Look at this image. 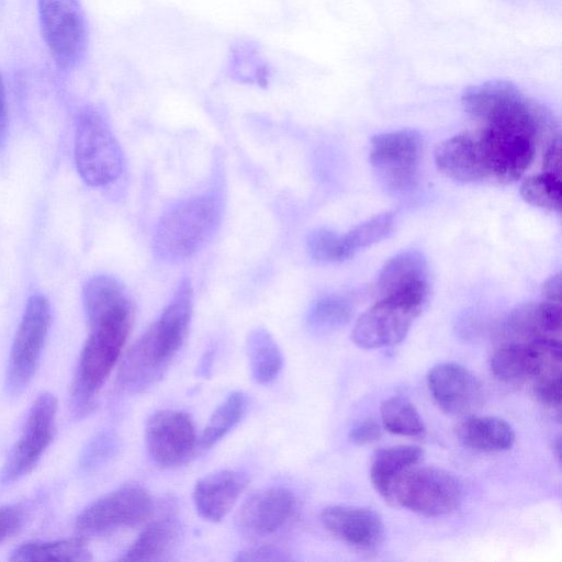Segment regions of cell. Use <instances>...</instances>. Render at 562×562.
Returning a JSON list of instances; mask_svg holds the SVG:
<instances>
[{"label": "cell", "instance_id": "obj_3", "mask_svg": "<svg viewBox=\"0 0 562 562\" xmlns=\"http://www.w3.org/2000/svg\"><path fill=\"white\" fill-rule=\"evenodd\" d=\"M193 310V291L183 279L160 316L139 336L124 355L117 386L139 393L158 382L181 348Z\"/></svg>", "mask_w": 562, "mask_h": 562}, {"label": "cell", "instance_id": "obj_38", "mask_svg": "<svg viewBox=\"0 0 562 562\" xmlns=\"http://www.w3.org/2000/svg\"><path fill=\"white\" fill-rule=\"evenodd\" d=\"M8 134V105L5 89L0 75V151L3 148Z\"/></svg>", "mask_w": 562, "mask_h": 562}, {"label": "cell", "instance_id": "obj_35", "mask_svg": "<svg viewBox=\"0 0 562 562\" xmlns=\"http://www.w3.org/2000/svg\"><path fill=\"white\" fill-rule=\"evenodd\" d=\"M561 375L539 378L532 381V391L537 400L552 409L561 406Z\"/></svg>", "mask_w": 562, "mask_h": 562}, {"label": "cell", "instance_id": "obj_27", "mask_svg": "<svg viewBox=\"0 0 562 562\" xmlns=\"http://www.w3.org/2000/svg\"><path fill=\"white\" fill-rule=\"evenodd\" d=\"M248 405L241 391L232 392L214 411L201 436V446L210 448L222 440L241 419Z\"/></svg>", "mask_w": 562, "mask_h": 562}, {"label": "cell", "instance_id": "obj_6", "mask_svg": "<svg viewBox=\"0 0 562 562\" xmlns=\"http://www.w3.org/2000/svg\"><path fill=\"white\" fill-rule=\"evenodd\" d=\"M52 324V307L42 294L30 296L14 335L7 374L5 390L21 394L34 378Z\"/></svg>", "mask_w": 562, "mask_h": 562}, {"label": "cell", "instance_id": "obj_31", "mask_svg": "<svg viewBox=\"0 0 562 562\" xmlns=\"http://www.w3.org/2000/svg\"><path fill=\"white\" fill-rule=\"evenodd\" d=\"M229 63L232 74L241 80H257L261 83L269 75L257 46L250 42H241L235 46Z\"/></svg>", "mask_w": 562, "mask_h": 562}, {"label": "cell", "instance_id": "obj_28", "mask_svg": "<svg viewBox=\"0 0 562 562\" xmlns=\"http://www.w3.org/2000/svg\"><path fill=\"white\" fill-rule=\"evenodd\" d=\"M352 315V304L340 295H326L311 306L306 324L313 331L327 333L346 324Z\"/></svg>", "mask_w": 562, "mask_h": 562}, {"label": "cell", "instance_id": "obj_10", "mask_svg": "<svg viewBox=\"0 0 562 562\" xmlns=\"http://www.w3.org/2000/svg\"><path fill=\"white\" fill-rule=\"evenodd\" d=\"M57 400L48 392L33 402L22 432L0 471V483L11 484L29 474L38 463L55 434Z\"/></svg>", "mask_w": 562, "mask_h": 562}, {"label": "cell", "instance_id": "obj_17", "mask_svg": "<svg viewBox=\"0 0 562 562\" xmlns=\"http://www.w3.org/2000/svg\"><path fill=\"white\" fill-rule=\"evenodd\" d=\"M319 520L331 536L360 551H373L383 541L382 519L371 508L330 505L322 510Z\"/></svg>", "mask_w": 562, "mask_h": 562}, {"label": "cell", "instance_id": "obj_5", "mask_svg": "<svg viewBox=\"0 0 562 562\" xmlns=\"http://www.w3.org/2000/svg\"><path fill=\"white\" fill-rule=\"evenodd\" d=\"M74 157L80 178L90 187L114 182L123 171V153L108 121L94 108L78 116Z\"/></svg>", "mask_w": 562, "mask_h": 562}, {"label": "cell", "instance_id": "obj_32", "mask_svg": "<svg viewBox=\"0 0 562 562\" xmlns=\"http://www.w3.org/2000/svg\"><path fill=\"white\" fill-rule=\"evenodd\" d=\"M120 447L117 436L112 431L95 434L81 451L79 464L86 471H92L110 461Z\"/></svg>", "mask_w": 562, "mask_h": 562}, {"label": "cell", "instance_id": "obj_7", "mask_svg": "<svg viewBox=\"0 0 562 562\" xmlns=\"http://www.w3.org/2000/svg\"><path fill=\"white\" fill-rule=\"evenodd\" d=\"M153 508L147 490L125 484L87 505L76 518V531L86 539L109 536L144 522Z\"/></svg>", "mask_w": 562, "mask_h": 562}, {"label": "cell", "instance_id": "obj_12", "mask_svg": "<svg viewBox=\"0 0 562 562\" xmlns=\"http://www.w3.org/2000/svg\"><path fill=\"white\" fill-rule=\"evenodd\" d=\"M294 494L283 486H269L250 494L235 516L240 535L251 540L272 537L283 530L296 512Z\"/></svg>", "mask_w": 562, "mask_h": 562}, {"label": "cell", "instance_id": "obj_20", "mask_svg": "<svg viewBox=\"0 0 562 562\" xmlns=\"http://www.w3.org/2000/svg\"><path fill=\"white\" fill-rule=\"evenodd\" d=\"M423 457L418 446H395L379 450L373 457L370 468V480L374 490L391 503L392 491L409 469L417 465Z\"/></svg>", "mask_w": 562, "mask_h": 562}, {"label": "cell", "instance_id": "obj_26", "mask_svg": "<svg viewBox=\"0 0 562 562\" xmlns=\"http://www.w3.org/2000/svg\"><path fill=\"white\" fill-rule=\"evenodd\" d=\"M383 427L395 435L423 438L425 424L415 406L403 396L384 400L380 407Z\"/></svg>", "mask_w": 562, "mask_h": 562}, {"label": "cell", "instance_id": "obj_39", "mask_svg": "<svg viewBox=\"0 0 562 562\" xmlns=\"http://www.w3.org/2000/svg\"><path fill=\"white\" fill-rule=\"evenodd\" d=\"M561 277L557 273L550 277L542 285V293L547 301L560 303Z\"/></svg>", "mask_w": 562, "mask_h": 562}, {"label": "cell", "instance_id": "obj_30", "mask_svg": "<svg viewBox=\"0 0 562 562\" xmlns=\"http://www.w3.org/2000/svg\"><path fill=\"white\" fill-rule=\"evenodd\" d=\"M393 226V213L385 212L366 221L341 236L347 259L358 249L384 239L392 232Z\"/></svg>", "mask_w": 562, "mask_h": 562}, {"label": "cell", "instance_id": "obj_40", "mask_svg": "<svg viewBox=\"0 0 562 562\" xmlns=\"http://www.w3.org/2000/svg\"><path fill=\"white\" fill-rule=\"evenodd\" d=\"M553 446L557 450V457L560 459V447H561L560 437L557 438L555 443Z\"/></svg>", "mask_w": 562, "mask_h": 562}, {"label": "cell", "instance_id": "obj_1", "mask_svg": "<svg viewBox=\"0 0 562 562\" xmlns=\"http://www.w3.org/2000/svg\"><path fill=\"white\" fill-rule=\"evenodd\" d=\"M467 114L480 125V144L490 178L518 180L528 169L537 142L559 135L552 113L508 80H490L462 94Z\"/></svg>", "mask_w": 562, "mask_h": 562}, {"label": "cell", "instance_id": "obj_14", "mask_svg": "<svg viewBox=\"0 0 562 562\" xmlns=\"http://www.w3.org/2000/svg\"><path fill=\"white\" fill-rule=\"evenodd\" d=\"M196 432L189 414L179 409H160L149 416L145 441L153 460L161 467L186 463L194 453Z\"/></svg>", "mask_w": 562, "mask_h": 562}, {"label": "cell", "instance_id": "obj_9", "mask_svg": "<svg viewBox=\"0 0 562 562\" xmlns=\"http://www.w3.org/2000/svg\"><path fill=\"white\" fill-rule=\"evenodd\" d=\"M40 19L46 45L58 68L68 70L82 59L88 31L78 0H38Z\"/></svg>", "mask_w": 562, "mask_h": 562}, {"label": "cell", "instance_id": "obj_8", "mask_svg": "<svg viewBox=\"0 0 562 562\" xmlns=\"http://www.w3.org/2000/svg\"><path fill=\"white\" fill-rule=\"evenodd\" d=\"M459 480L448 471L432 467L409 469L395 484L391 503L428 517L454 510L461 501Z\"/></svg>", "mask_w": 562, "mask_h": 562}, {"label": "cell", "instance_id": "obj_19", "mask_svg": "<svg viewBox=\"0 0 562 562\" xmlns=\"http://www.w3.org/2000/svg\"><path fill=\"white\" fill-rule=\"evenodd\" d=\"M437 168L446 177L460 182L490 178L476 137L463 133L440 143L435 150Z\"/></svg>", "mask_w": 562, "mask_h": 562}, {"label": "cell", "instance_id": "obj_2", "mask_svg": "<svg viewBox=\"0 0 562 562\" xmlns=\"http://www.w3.org/2000/svg\"><path fill=\"white\" fill-rule=\"evenodd\" d=\"M82 299L89 334L70 386V413L75 419L95 408L98 393L119 362L133 323L131 301L114 277L90 278L83 285Z\"/></svg>", "mask_w": 562, "mask_h": 562}, {"label": "cell", "instance_id": "obj_25", "mask_svg": "<svg viewBox=\"0 0 562 562\" xmlns=\"http://www.w3.org/2000/svg\"><path fill=\"white\" fill-rule=\"evenodd\" d=\"M246 346L254 380L260 384L273 381L283 367V356L271 334L262 327L254 328Z\"/></svg>", "mask_w": 562, "mask_h": 562}, {"label": "cell", "instance_id": "obj_24", "mask_svg": "<svg viewBox=\"0 0 562 562\" xmlns=\"http://www.w3.org/2000/svg\"><path fill=\"white\" fill-rule=\"evenodd\" d=\"M92 559L87 539L76 537L52 541L29 540L12 550L10 561H66L81 562Z\"/></svg>", "mask_w": 562, "mask_h": 562}, {"label": "cell", "instance_id": "obj_34", "mask_svg": "<svg viewBox=\"0 0 562 562\" xmlns=\"http://www.w3.org/2000/svg\"><path fill=\"white\" fill-rule=\"evenodd\" d=\"M31 514V506L25 503L0 506V543L13 537L24 527Z\"/></svg>", "mask_w": 562, "mask_h": 562}, {"label": "cell", "instance_id": "obj_18", "mask_svg": "<svg viewBox=\"0 0 562 562\" xmlns=\"http://www.w3.org/2000/svg\"><path fill=\"white\" fill-rule=\"evenodd\" d=\"M248 485L247 475L237 470H218L201 477L192 498L199 515L209 521L222 520Z\"/></svg>", "mask_w": 562, "mask_h": 562}, {"label": "cell", "instance_id": "obj_4", "mask_svg": "<svg viewBox=\"0 0 562 562\" xmlns=\"http://www.w3.org/2000/svg\"><path fill=\"white\" fill-rule=\"evenodd\" d=\"M223 207L218 191L192 196L170 207L155 229V256L170 263L193 256L214 236L222 221Z\"/></svg>", "mask_w": 562, "mask_h": 562}, {"label": "cell", "instance_id": "obj_11", "mask_svg": "<svg viewBox=\"0 0 562 562\" xmlns=\"http://www.w3.org/2000/svg\"><path fill=\"white\" fill-rule=\"evenodd\" d=\"M422 149V138L412 130L372 137L370 162L390 192L404 193L413 189L418 176Z\"/></svg>", "mask_w": 562, "mask_h": 562}, {"label": "cell", "instance_id": "obj_29", "mask_svg": "<svg viewBox=\"0 0 562 562\" xmlns=\"http://www.w3.org/2000/svg\"><path fill=\"white\" fill-rule=\"evenodd\" d=\"M561 178L544 172L524 180L520 187L522 199L537 207L560 213L561 211Z\"/></svg>", "mask_w": 562, "mask_h": 562}, {"label": "cell", "instance_id": "obj_23", "mask_svg": "<svg viewBox=\"0 0 562 562\" xmlns=\"http://www.w3.org/2000/svg\"><path fill=\"white\" fill-rule=\"evenodd\" d=\"M490 369L496 380L509 386L531 381L536 370L532 341H502L490 357Z\"/></svg>", "mask_w": 562, "mask_h": 562}, {"label": "cell", "instance_id": "obj_22", "mask_svg": "<svg viewBox=\"0 0 562 562\" xmlns=\"http://www.w3.org/2000/svg\"><path fill=\"white\" fill-rule=\"evenodd\" d=\"M456 432L465 447L482 452L508 450L515 442L512 426L494 416H468L458 424Z\"/></svg>", "mask_w": 562, "mask_h": 562}, {"label": "cell", "instance_id": "obj_16", "mask_svg": "<svg viewBox=\"0 0 562 562\" xmlns=\"http://www.w3.org/2000/svg\"><path fill=\"white\" fill-rule=\"evenodd\" d=\"M375 290L379 297H395L424 306L429 294L425 257L415 250L393 256L380 270Z\"/></svg>", "mask_w": 562, "mask_h": 562}, {"label": "cell", "instance_id": "obj_36", "mask_svg": "<svg viewBox=\"0 0 562 562\" xmlns=\"http://www.w3.org/2000/svg\"><path fill=\"white\" fill-rule=\"evenodd\" d=\"M235 561H290L292 558L285 551L272 546H257L237 553Z\"/></svg>", "mask_w": 562, "mask_h": 562}, {"label": "cell", "instance_id": "obj_37", "mask_svg": "<svg viewBox=\"0 0 562 562\" xmlns=\"http://www.w3.org/2000/svg\"><path fill=\"white\" fill-rule=\"evenodd\" d=\"M382 430L373 419H366L355 424L349 431V439L356 445L372 443L380 439Z\"/></svg>", "mask_w": 562, "mask_h": 562}, {"label": "cell", "instance_id": "obj_13", "mask_svg": "<svg viewBox=\"0 0 562 562\" xmlns=\"http://www.w3.org/2000/svg\"><path fill=\"white\" fill-rule=\"evenodd\" d=\"M424 306L395 297H380L357 321L352 340L366 349L397 345Z\"/></svg>", "mask_w": 562, "mask_h": 562}, {"label": "cell", "instance_id": "obj_21", "mask_svg": "<svg viewBox=\"0 0 562 562\" xmlns=\"http://www.w3.org/2000/svg\"><path fill=\"white\" fill-rule=\"evenodd\" d=\"M179 537V524L172 515L149 522L119 559L124 562L162 561L173 550Z\"/></svg>", "mask_w": 562, "mask_h": 562}, {"label": "cell", "instance_id": "obj_33", "mask_svg": "<svg viewBox=\"0 0 562 562\" xmlns=\"http://www.w3.org/2000/svg\"><path fill=\"white\" fill-rule=\"evenodd\" d=\"M306 247L311 257L319 262H338L347 259L342 237L325 228L311 232Z\"/></svg>", "mask_w": 562, "mask_h": 562}, {"label": "cell", "instance_id": "obj_15", "mask_svg": "<svg viewBox=\"0 0 562 562\" xmlns=\"http://www.w3.org/2000/svg\"><path fill=\"white\" fill-rule=\"evenodd\" d=\"M428 390L441 411L465 415L483 403V389L477 378L461 364L441 362L427 374Z\"/></svg>", "mask_w": 562, "mask_h": 562}]
</instances>
